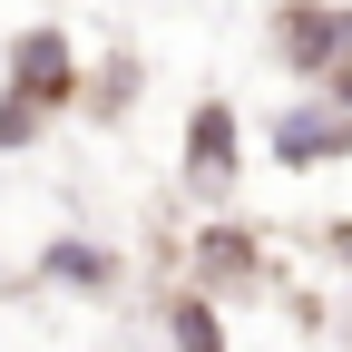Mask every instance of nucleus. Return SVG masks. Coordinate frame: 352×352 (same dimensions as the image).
<instances>
[{
	"instance_id": "obj_1",
	"label": "nucleus",
	"mask_w": 352,
	"mask_h": 352,
	"mask_svg": "<svg viewBox=\"0 0 352 352\" xmlns=\"http://www.w3.org/2000/svg\"><path fill=\"white\" fill-rule=\"evenodd\" d=\"M69 98H78V50H69V30H50V20L20 30V39H10V88H0V147H30Z\"/></svg>"
},
{
	"instance_id": "obj_2",
	"label": "nucleus",
	"mask_w": 352,
	"mask_h": 352,
	"mask_svg": "<svg viewBox=\"0 0 352 352\" xmlns=\"http://www.w3.org/2000/svg\"><path fill=\"white\" fill-rule=\"evenodd\" d=\"M274 59L303 69V78H333L352 59V10H323V0H294V10H274Z\"/></svg>"
},
{
	"instance_id": "obj_3",
	"label": "nucleus",
	"mask_w": 352,
	"mask_h": 352,
	"mask_svg": "<svg viewBox=\"0 0 352 352\" xmlns=\"http://www.w3.org/2000/svg\"><path fill=\"white\" fill-rule=\"evenodd\" d=\"M264 147H274L284 166H323V157H352V98H333V88H323V98L284 108Z\"/></svg>"
},
{
	"instance_id": "obj_4",
	"label": "nucleus",
	"mask_w": 352,
	"mask_h": 352,
	"mask_svg": "<svg viewBox=\"0 0 352 352\" xmlns=\"http://www.w3.org/2000/svg\"><path fill=\"white\" fill-rule=\"evenodd\" d=\"M186 186H196L206 206L235 186V108H226V98H206V108L186 118Z\"/></svg>"
},
{
	"instance_id": "obj_5",
	"label": "nucleus",
	"mask_w": 352,
	"mask_h": 352,
	"mask_svg": "<svg viewBox=\"0 0 352 352\" xmlns=\"http://www.w3.org/2000/svg\"><path fill=\"white\" fill-rule=\"evenodd\" d=\"M39 274L69 284V294H98V284H118V254H108V245H50V254H39Z\"/></svg>"
},
{
	"instance_id": "obj_6",
	"label": "nucleus",
	"mask_w": 352,
	"mask_h": 352,
	"mask_svg": "<svg viewBox=\"0 0 352 352\" xmlns=\"http://www.w3.org/2000/svg\"><path fill=\"white\" fill-rule=\"evenodd\" d=\"M196 274H206V284H215V274H254V245H245L235 226H226V235H206V245H196Z\"/></svg>"
},
{
	"instance_id": "obj_7",
	"label": "nucleus",
	"mask_w": 352,
	"mask_h": 352,
	"mask_svg": "<svg viewBox=\"0 0 352 352\" xmlns=\"http://www.w3.org/2000/svg\"><path fill=\"white\" fill-rule=\"evenodd\" d=\"M166 333H176V342H226V323H215L206 303H176V323H166Z\"/></svg>"
}]
</instances>
